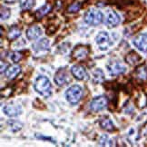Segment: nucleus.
I'll list each match as a JSON object with an SVG mask.
<instances>
[{
  "mask_svg": "<svg viewBox=\"0 0 147 147\" xmlns=\"http://www.w3.org/2000/svg\"><path fill=\"white\" fill-rule=\"evenodd\" d=\"M35 90L44 97H48L51 95V89L52 86L49 81V79L45 76H39L36 77L35 84H34Z\"/></svg>",
  "mask_w": 147,
  "mask_h": 147,
  "instance_id": "obj_1",
  "label": "nucleus"
},
{
  "mask_svg": "<svg viewBox=\"0 0 147 147\" xmlns=\"http://www.w3.org/2000/svg\"><path fill=\"white\" fill-rule=\"evenodd\" d=\"M84 20L86 24L90 26H96L104 21V15L100 10L91 8L84 14Z\"/></svg>",
  "mask_w": 147,
  "mask_h": 147,
  "instance_id": "obj_2",
  "label": "nucleus"
},
{
  "mask_svg": "<svg viewBox=\"0 0 147 147\" xmlns=\"http://www.w3.org/2000/svg\"><path fill=\"white\" fill-rule=\"evenodd\" d=\"M82 96H83V88L80 86H78V84H75V86H70L65 92V98L72 105L77 104L81 100Z\"/></svg>",
  "mask_w": 147,
  "mask_h": 147,
  "instance_id": "obj_3",
  "label": "nucleus"
},
{
  "mask_svg": "<svg viewBox=\"0 0 147 147\" xmlns=\"http://www.w3.org/2000/svg\"><path fill=\"white\" fill-rule=\"evenodd\" d=\"M107 104H108V99L105 95H100L94 98L89 104V108L92 112L94 113H97L102 110H104L106 108Z\"/></svg>",
  "mask_w": 147,
  "mask_h": 147,
  "instance_id": "obj_4",
  "label": "nucleus"
},
{
  "mask_svg": "<svg viewBox=\"0 0 147 147\" xmlns=\"http://www.w3.org/2000/svg\"><path fill=\"white\" fill-rule=\"evenodd\" d=\"M107 69L110 75L112 76H117V75H121L126 72V67L123 65H122L120 62L117 61H112L109 62L108 65H106Z\"/></svg>",
  "mask_w": 147,
  "mask_h": 147,
  "instance_id": "obj_5",
  "label": "nucleus"
},
{
  "mask_svg": "<svg viewBox=\"0 0 147 147\" xmlns=\"http://www.w3.org/2000/svg\"><path fill=\"white\" fill-rule=\"evenodd\" d=\"M71 73H72L73 76L76 79H77V80L83 81V80H87L89 78L86 69L84 68L83 65H76L72 66Z\"/></svg>",
  "mask_w": 147,
  "mask_h": 147,
  "instance_id": "obj_6",
  "label": "nucleus"
},
{
  "mask_svg": "<svg viewBox=\"0 0 147 147\" xmlns=\"http://www.w3.org/2000/svg\"><path fill=\"white\" fill-rule=\"evenodd\" d=\"M120 23V16L115 11H108L105 18V25L108 28L115 27L118 24Z\"/></svg>",
  "mask_w": 147,
  "mask_h": 147,
  "instance_id": "obj_7",
  "label": "nucleus"
},
{
  "mask_svg": "<svg viewBox=\"0 0 147 147\" xmlns=\"http://www.w3.org/2000/svg\"><path fill=\"white\" fill-rule=\"evenodd\" d=\"M4 114L5 115H7L9 117H16L22 113V108L20 105L15 104V103H11L7 104L4 106Z\"/></svg>",
  "mask_w": 147,
  "mask_h": 147,
  "instance_id": "obj_8",
  "label": "nucleus"
},
{
  "mask_svg": "<svg viewBox=\"0 0 147 147\" xmlns=\"http://www.w3.org/2000/svg\"><path fill=\"white\" fill-rule=\"evenodd\" d=\"M133 43L134 47L138 50L142 51V52H146L147 51V34L142 33L139 34L134 38Z\"/></svg>",
  "mask_w": 147,
  "mask_h": 147,
  "instance_id": "obj_9",
  "label": "nucleus"
},
{
  "mask_svg": "<svg viewBox=\"0 0 147 147\" xmlns=\"http://www.w3.org/2000/svg\"><path fill=\"white\" fill-rule=\"evenodd\" d=\"M70 82V77L68 73L65 69H59L55 75V83L58 86H64Z\"/></svg>",
  "mask_w": 147,
  "mask_h": 147,
  "instance_id": "obj_10",
  "label": "nucleus"
},
{
  "mask_svg": "<svg viewBox=\"0 0 147 147\" xmlns=\"http://www.w3.org/2000/svg\"><path fill=\"white\" fill-rule=\"evenodd\" d=\"M42 35V29L38 26H32L26 31V38L29 41H35Z\"/></svg>",
  "mask_w": 147,
  "mask_h": 147,
  "instance_id": "obj_11",
  "label": "nucleus"
},
{
  "mask_svg": "<svg viewBox=\"0 0 147 147\" xmlns=\"http://www.w3.org/2000/svg\"><path fill=\"white\" fill-rule=\"evenodd\" d=\"M20 73H21V66L18 65H12L5 68V76L8 80H13V79H15Z\"/></svg>",
  "mask_w": 147,
  "mask_h": 147,
  "instance_id": "obj_12",
  "label": "nucleus"
},
{
  "mask_svg": "<svg viewBox=\"0 0 147 147\" xmlns=\"http://www.w3.org/2000/svg\"><path fill=\"white\" fill-rule=\"evenodd\" d=\"M51 10H52V5H51L50 4L44 5L42 7H40L39 9L36 10V12L35 14L36 20H40L41 18H43L45 16L47 15L50 12Z\"/></svg>",
  "mask_w": 147,
  "mask_h": 147,
  "instance_id": "obj_13",
  "label": "nucleus"
},
{
  "mask_svg": "<svg viewBox=\"0 0 147 147\" xmlns=\"http://www.w3.org/2000/svg\"><path fill=\"white\" fill-rule=\"evenodd\" d=\"M49 48V40L47 38H42L40 40L36 41L33 45V49L36 51H43L47 50Z\"/></svg>",
  "mask_w": 147,
  "mask_h": 147,
  "instance_id": "obj_14",
  "label": "nucleus"
},
{
  "mask_svg": "<svg viewBox=\"0 0 147 147\" xmlns=\"http://www.w3.org/2000/svg\"><path fill=\"white\" fill-rule=\"evenodd\" d=\"M99 124H100L102 129L105 130V131H107V132H113L115 130L114 123H113L112 120L109 119L108 117H105V118H103V119H101Z\"/></svg>",
  "mask_w": 147,
  "mask_h": 147,
  "instance_id": "obj_15",
  "label": "nucleus"
},
{
  "mask_svg": "<svg viewBox=\"0 0 147 147\" xmlns=\"http://www.w3.org/2000/svg\"><path fill=\"white\" fill-rule=\"evenodd\" d=\"M95 42H96L97 45L101 47V49L103 50V46L104 45H106L109 42V36L106 32H100L98 35L95 37Z\"/></svg>",
  "mask_w": 147,
  "mask_h": 147,
  "instance_id": "obj_16",
  "label": "nucleus"
},
{
  "mask_svg": "<svg viewBox=\"0 0 147 147\" xmlns=\"http://www.w3.org/2000/svg\"><path fill=\"white\" fill-rule=\"evenodd\" d=\"M88 54V50L87 48L84 47H76L73 52V56L76 59H82L84 58Z\"/></svg>",
  "mask_w": 147,
  "mask_h": 147,
  "instance_id": "obj_17",
  "label": "nucleus"
},
{
  "mask_svg": "<svg viewBox=\"0 0 147 147\" xmlns=\"http://www.w3.org/2000/svg\"><path fill=\"white\" fill-rule=\"evenodd\" d=\"M21 36V30L19 29V27L16 26H13L9 28V31L7 33V37L9 40H15V39L18 38Z\"/></svg>",
  "mask_w": 147,
  "mask_h": 147,
  "instance_id": "obj_18",
  "label": "nucleus"
},
{
  "mask_svg": "<svg viewBox=\"0 0 147 147\" xmlns=\"http://www.w3.org/2000/svg\"><path fill=\"white\" fill-rule=\"evenodd\" d=\"M36 5V0H19V5L23 10H30Z\"/></svg>",
  "mask_w": 147,
  "mask_h": 147,
  "instance_id": "obj_19",
  "label": "nucleus"
},
{
  "mask_svg": "<svg viewBox=\"0 0 147 147\" xmlns=\"http://www.w3.org/2000/svg\"><path fill=\"white\" fill-rule=\"evenodd\" d=\"M93 80L94 84H100L105 80V75L101 69H96L93 73Z\"/></svg>",
  "mask_w": 147,
  "mask_h": 147,
  "instance_id": "obj_20",
  "label": "nucleus"
},
{
  "mask_svg": "<svg viewBox=\"0 0 147 147\" xmlns=\"http://www.w3.org/2000/svg\"><path fill=\"white\" fill-rule=\"evenodd\" d=\"M140 59H141V57L139 56V55L134 52V51H132V52L129 55H127V56H126V62L129 63L130 65H135L137 62L140 61Z\"/></svg>",
  "mask_w": 147,
  "mask_h": 147,
  "instance_id": "obj_21",
  "label": "nucleus"
},
{
  "mask_svg": "<svg viewBox=\"0 0 147 147\" xmlns=\"http://www.w3.org/2000/svg\"><path fill=\"white\" fill-rule=\"evenodd\" d=\"M7 123L10 127V130L12 132L20 131V130L22 129V127H23V123H20L19 121H16V120H9Z\"/></svg>",
  "mask_w": 147,
  "mask_h": 147,
  "instance_id": "obj_22",
  "label": "nucleus"
},
{
  "mask_svg": "<svg viewBox=\"0 0 147 147\" xmlns=\"http://www.w3.org/2000/svg\"><path fill=\"white\" fill-rule=\"evenodd\" d=\"M81 8V3L78 1H75L73 2L68 7H67V12L71 13V14H75L77 13Z\"/></svg>",
  "mask_w": 147,
  "mask_h": 147,
  "instance_id": "obj_23",
  "label": "nucleus"
},
{
  "mask_svg": "<svg viewBox=\"0 0 147 147\" xmlns=\"http://www.w3.org/2000/svg\"><path fill=\"white\" fill-rule=\"evenodd\" d=\"M136 76L141 80H146L147 79V67L141 66L136 71Z\"/></svg>",
  "mask_w": 147,
  "mask_h": 147,
  "instance_id": "obj_24",
  "label": "nucleus"
},
{
  "mask_svg": "<svg viewBox=\"0 0 147 147\" xmlns=\"http://www.w3.org/2000/svg\"><path fill=\"white\" fill-rule=\"evenodd\" d=\"M22 54L20 52H18V51H15V52H12L10 54V59L12 60L14 63H18V62L22 59Z\"/></svg>",
  "mask_w": 147,
  "mask_h": 147,
  "instance_id": "obj_25",
  "label": "nucleus"
},
{
  "mask_svg": "<svg viewBox=\"0 0 147 147\" xmlns=\"http://www.w3.org/2000/svg\"><path fill=\"white\" fill-rule=\"evenodd\" d=\"M11 15V12H10V9L5 7H1V19L2 20H5L9 18V16Z\"/></svg>",
  "mask_w": 147,
  "mask_h": 147,
  "instance_id": "obj_26",
  "label": "nucleus"
},
{
  "mask_svg": "<svg viewBox=\"0 0 147 147\" xmlns=\"http://www.w3.org/2000/svg\"><path fill=\"white\" fill-rule=\"evenodd\" d=\"M108 142V137H107V135L105 134H103L101 136L100 140H99V144L101 145H106V143Z\"/></svg>",
  "mask_w": 147,
  "mask_h": 147,
  "instance_id": "obj_27",
  "label": "nucleus"
},
{
  "mask_svg": "<svg viewBox=\"0 0 147 147\" xmlns=\"http://www.w3.org/2000/svg\"><path fill=\"white\" fill-rule=\"evenodd\" d=\"M4 1L7 4H12V3H15L16 0H4Z\"/></svg>",
  "mask_w": 147,
  "mask_h": 147,
  "instance_id": "obj_28",
  "label": "nucleus"
}]
</instances>
